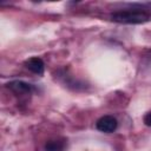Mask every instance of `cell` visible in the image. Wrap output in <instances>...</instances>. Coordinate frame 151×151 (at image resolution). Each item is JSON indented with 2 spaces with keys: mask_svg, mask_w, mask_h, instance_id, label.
Listing matches in <instances>:
<instances>
[{
  "mask_svg": "<svg viewBox=\"0 0 151 151\" xmlns=\"http://www.w3.org/2000/svg\"><path fill=\"white\" fill-rule=\"evenodd\" d=\"M111 19L119 24H143L150 19V15L142 11H118L111 14Z\"/></svg>",
  "mask_w": 151,
  "mask_h": 151,
  "instance_id": "obj_1",
  "label": "cell"
},
{
  "mask_svg": "<svg viewBox=\"0 0 151 151\" xmlns=\"http://www.w3.org/2000/svg\"><path fill=\"white\" fill-rule=\"evenodd\" d=\"M117 126H118V122L113 116H103L96 123L97 130L100 132H104V133L114 132Z\"/></svg>",
  "mask_w": 151,
  "mask_h": 151,
  "instance_id": "obj_2",
  "label": "cell"
},
{
  "mask_svg": "<svg viewBox=\"0 0 151 151\" xmlns=\"http://www.w3.org/2000/svg\"><path fill=\"white\" fill-rule=\"evenodd\" d=\"M7 87L11 88L17 94H29L33 91V86L22 80H14L7 84Z\"/></svg>",
  "mask_w": 151,
  "mask_h": 151,
  "instance_id": "obj_3",
  "label": "cell"
},
{
  "mask_svg": "<svg viewBox=\"0 0 151 151\" xmlns=\"http://www.w3.org/2000/svg\"><path fill=\"white\" fill-rule=\"evenodd\" d=\"M25 65H26V67H27L31 72H33V73H35V74H42V73H44L45 64H44L42 59L39 58V57H32V58H29V59L25 63Z\"/></svg>",
  "mask_w": 151,
  "mask_h": 151,
  "instance_id": "obj_4",
  "label": "cell"
},
{
  "mask_svg": "<svg viewBox=\"0 0 151 151\" xmlns=\"http://www.w3.org/2000/svg\"><path fill=\"white\" fill-rule=\"evenodd\" d=\"M65 144L60 140H50L48 143H46L45 145V150L46 151H63Z\"/></svg>",
  "mask_w": 151,
  "mask_h": 151,
  "instance_id": "obj_5",
  "label": "cell"
},
{
  "mask_svg": "<svg viewBox=\"0 0 151 151\" xmlns=\"http://www.w3.org/2000/svg\"><path fill=\"white\" fill-rule=\"evenodd\" d=\"M144 124L146 126H151V112H147L145 116H144Z\"/></svg>",
  "mask_w": 151,
  "mask_h": 151,
  "instance_id": "obj_6",
  "label": "cell"
}]
</instances>
